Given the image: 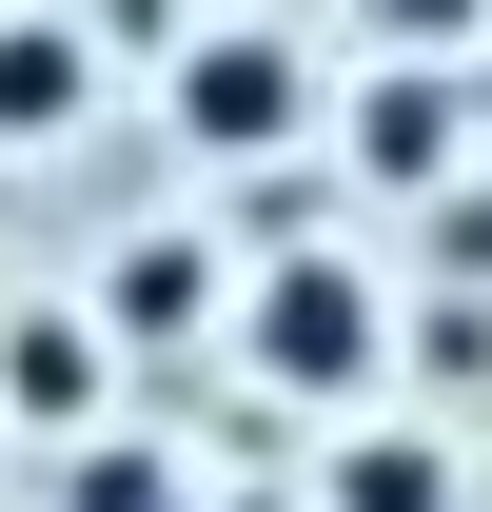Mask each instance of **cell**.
Instances as JSON below:
<instances>
[{
  "instance_id": "cell-1",
  "label": "cell",
  "mask_w": 492,
  "mask_h": 512,
  "mask_svg": "<svg viewBox=\"0 0 492 512\" xmlns=\"http://www.w3.org/2000/svg\"><path fill=\"white\" fill-rule=\"evenodd\" d=\"M256 375L276 394H374V276L355 256H276L256 276Z\"/></svg>"
},
{
  "instance_id": "cell-2",
  "label": "cell",
  "mask_w": 492,
  "mask_h": 512,
  "mask_svg": "<svg viewBox=\"0 0 492 512\" xmlns=\"http://www.w3.org/2000/svg\"><path fill=\"white\" fill-rule=\"evenodd\" d=\"M178 138H197V158L296 138V40H197V60H178Z\"/></svg>"
},
{
  "instance_id": "cell-3",
  "label": "cell",
  "mask_w": 492,
  "mask_h": 512,
  "mask_svg": "<svg viewBox=\"0 0 492 512\" xmlns=\"http://www.w3.org/2000/svg\"><path fill=\"white\" fill-rule=\"evenodd\" d=\"M453 138H473V99H453V79H433V60H394V79H374V99H355V158H374V178H433Z\"/></svg>"
},
{
  "instance_id": "cell-4",
  "label": "cell",
  "mask_w": 492,
  "mask_h": 512,
  "mask_svg": "<svg viewBox=\"0 0 492 512\" xmlns=\"http://www.w3.org/2000/svg\"><path fill=\"white\" fill-rule=\"evenodd\" d=\"M79 119V40L60 20H0V138H60Z\"/></svg>"
},
{
  "instance_id": "cell-5",
  "label": "cell",
  "mask_w": 492,
  "mask_h": 512,
  "mask_svg": "<svg viewBox=\"0 0 492 512\" xmlns=\"http://www.w3.org/2000/svg\"><path fill=\"white\" fill-rule=\"evenodd\" d=\"M0 394H20V414H99V335H79V316H20V335H0Z\"/></svg>"
},
{
  "instance_id": "cell-6",
  "label": "cell",
  "mask_w": 492,
  "mask_h": 512,
  "mask_svg": "<svg viewBox=\"0 0 492 512\" xmlns=\"http://www.w3.org/2000/svg\"><path fill=\"white\" fill-rule=\"evenodd\" d=\"M335 512H453V453L433 434H355L335 453Z\"/></svg>"
},
{
  "instance_id": "cell-7",
  "label": "cell",
  "mask_w": 492,
  "mask_h": 512,
  "mask_svg": "<svg viewBox=\"0 0 492 512\" xmlns=\"http://www.w3.org/2000/svg\"><path fill=\"white\" fill-rule=\"evenodd\" d=\"M79 512H178V473H158V453H99V473H79Z\"/></svg>"
},
{
  "instance_id": "cell-8",
  "label": "cell",
  "mask_w": 492,
  "mask_h": 512,
  "mask_svg": "<svg viewBox=\"0 0 492 512\" xmlns=\"http://www.w3.org/2000/svg\"><path fill=\"white\" fill-rule=\"evenodd\" d=\"M374 40H394V60H433V40H473V0H374Z\"/></svg>"
},
{
  "instance_id": "cell-9",
  "label": "cell",
  "mask_w": 492,
  "mask_h": 512,
  "mask_svg": "<svg viewBox=\"0 0 492 512\" xmlns=\"http://www.w3.org/2000/svg\"><path fill=\"white\" fill-rule=\"evenodd\" d=\"M473 119H492V60H473Z\"/></svg>"
}]
</instances>
